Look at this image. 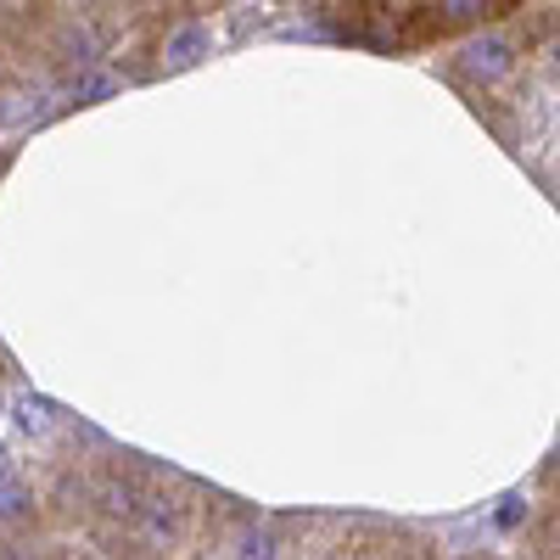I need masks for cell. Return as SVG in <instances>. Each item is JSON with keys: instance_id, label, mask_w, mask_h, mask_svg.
<instances>
[{"instance_id": "obj_1", "label": "cell", "mask_w": 560, "mask_h": 560, "mask_svg": "<svg viewBox=\"0 0 560 560\" xmlns=\"http://www.w3.org/2000/svg\"><path fill=\"white\" fill-rule=\"evenodd\" d=\"M459 68L471 73V79H482V84H493V79H504L510 68H516V51H510V39L488 34V39H471V45H465Z\"/></svg>"}, {"instance_id": "obj_2", "label": "cell", "mask_w": 560, "mask_h": 560, "mask_svg": "<svg viewBox=\"0 0 560 560\" xmlns=\"http://www.w3.org/2000/svg\"><path fill=\"white\" fill-rule=\"evenodd\" d=\"M208 45H213V39H208V28H197V23H191V28H179V34H168V45H163V68H168V73L197 68V62L208 57Z\"/></svg>"}, {"instance_id": "obj_3", "label": "cell", "mask_w": 560, "mask_h": 560, "mask_svg": "<svg viewBox=\"0 0 560 560\" xmlns=\"http://www.w3.org/2000/svg\"><path fill=\"white\" fill-rule=\"evenodd\" d=\"M140 516H147L152 538H168V533H174V522H179V516H174V504H168L163 493H158V499H147V504H140Z\"/></svg>"}, {"instance_id": "obj_4", "label": "cell", "mask_w": 560, "mask_h": 560, "mask_svg": "<svg viewBox=\"0 0 560 560\" xmlns=\"http://www.w3.org/2000/svg\"><path fill=\"white\" fill-rule=\"evenodd\" d=\"M51 415H57V409L45 404V398H23V404H18V427H23V432H51Z\"/></svg>"}, {"instance_id": "obj_5", "label": "cell", "mask_w": 560, "mask_h": 560, "mask_svg": "<svg viewBox=\"0 0 560 560\" xmlns=\"http://www.w3.org/2000/svg\"><path fill=\"white\" fill-rule=\"evenodd\" d=\"M113 90H118V79H113V73H90V79H79L73 96H79V102H107Z\"/></svg>"}, {"instance_id": "obj_6", "label": "cell", "mask_w": 560, "mask_h": 560, "mask_svg": "<svg viewBox=\"0 0 560 560\" xmlns=\"http://www.w3.org/2000/svg\"><path fill=\"white\" fill-rule=\"evenodd\" d=\"M242 555H275V538H269V533H253V538L242 544Z\"/></svg>"}, {"instance_id": "obj_7", "label": "cell", "mask_w": 560, "mask_h": 560, "mask_svg": "<svg viewBox=\"0 0 560 560\" xmlns=\"http://www.w3.org/2000/svg\"><path fill=\"white\" fill-rule=\"evenodd\" d=\"M516 522H522V504H516V499H510V504L499 510V527H516Z\"/></svg>"}, {"instance_id": "obj_8", "label": "cell", "mask_w": 560, "mask_h": 560, "mask_svg": "<svg viewBox=\"0 0 560 560\" xmlns=\"http://www.w3.org/2000/svg\"><path fill=\"white\" fill-rule=\"evenodd\" d=\"M7 477H12V454H7V448H0V482H7Z\"/></svg>"}]
</instances>
